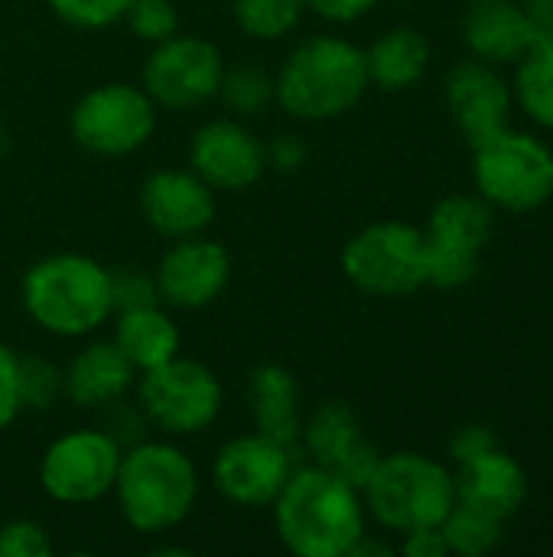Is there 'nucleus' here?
Listing matches in <instances>:
<instances>
[{"instance_id":"f257e3e1","label":"nucleus","mask_w":553,"mask_h":557,"mask_svg":"<svg viewBox=\"0 0 553 557\" xmlns=\"http://www.w3.org/2000/svg\"><path fill=\"white\" fill-rule=\"evenodd\" d=\"M274 525L287 552L300 557L352 555L365 535L362 490L326 467L293 470L274 499Z\"/></svg>"},{"instance_id":"f03ea898","label":"nucleus","mask_w":553,"mask_h":557,"mask_svg":"<svg viewBox=\"0 0 553 557\" xmlns=\"http://www.w3.org/2000/svg\"><path fill=\"white\" fill-rule=\"evenodd\" d=\"M368 88L365 52L342 36L300 42L274 78V98L300 121H332L352 111Z\"/></svg>"},{"instance_id":"7ed1b4c3","label":"nucleus","mask_w":553,"mask_h":557,"mask_svg":"<svg viewBox=\"0 0 553 557\" xmlns=\"http://www.w3.org/2000/svg\"><path fill=\"white\" fill-rule=\"evenodd\" d=\"M114 493L127 525L156 535L186 522L199 499V473L176 444L143 441L121 454Z\"/></svg>"},{"instance_id":"20e7f679","label":"nucleus","mask_w":553,"mask_h":557,"mask_svg":"<svg viewBox=\"0 0 553 557\" xmlns=\"http://www.w3.org/2000/svg\"><path fill=\"white\" fill-rule=\"evenodd\" d=\"M23 307L55 336H88L114 313L111 271L85 255H52L23 277Z\"/></svg>"},{"instance_id":"39448f33","label":"nucleus","mask_w":553,"mask_h":557,"mask_svg":"<svg viewBox=\"0 0 553 557\" xmlns=\"http://www.w3.org/2000/svg\"><path fill=\"white\" fill-rule=\"evenodd\" d=\"M365 509L391 532H417L443 525L456 506L453 473L424 454L381 457L368 483L362 486Z\"/></svg>"},{"instance_id":"423d86ee","label":"nucleus","mask_w":553,"mask_h":557,"mask_svg":"<svg viewBox=\"0 0 553 557\" xmlns=\"http://www.w3.org/2000/svg\"><path fill=\"white\" fill-rule=\"evenodd\" d=\"M473 176L489 206L535 212L553 196V150L531 134L505 127L473 147Z\"/></svg>"},{"instance_id":"0eeeda50","label":"nucleus","mask_w":553,"mask_h":557,"mask_svg":"<svg viewBox=\"0 0 553 557\" xmlns=\"http://www.w3.org/2000/svg\"><path fill=\"white\" fill-rule=\"evenodd\" d=\"M345 277L372 297H407L427 284V235L407 222H375L342 251Z\"/></svg>"},{"instance_id":"6e6552de","label":"nucleus","mask_w":553,"mask_h":557,"mask_svg":"<svg viewBox=\"0 0 553 557\" xmlns=\"http://www.w3.org/2000/svg\"><path fill=\"white\" fill-rule=\"evenodd\" d=\"M137 398L143 414L160 431L176 437L205 431L222 411V385L215 372L183 356H173L169 362L140 372Z\"/></svg>"},{"instance_id":"1a4fd4ad","label":"nucleus","mask_w":553,"mask_h":557,"mask_svg":"<svg viewBox=\"0 0 553 557\" xmlns=\"http://www.w3.org/2000/svg\"><path fill=\"white\" fill-rule=\"evenodd\" d=\"M72 137L101 157H127L140 150L156 127V101L127 82L98 85L72 108Z\"/></svg>"},{"instance_id":"9d476101","label":"nucleus","mask_w":553,"mask_h":557,"mask_svg":"<svg viewBox=\"0 0 553 557\" xmlns=\"http://www.w3.org/2000/svg\"><path fill=\"white\" fill-rule=\"evenodd\" d=\"M121 444L108 431H72L55 437L39 463V483L49 499L88 506L114 493Z\"/></svg>"},{"instance_id":"9b49d317","label":"nucleus","mask_w":553,"mask_h":557,"mask_svg":"<svg viewBox=\"0 0 553 557\" xmlns=\"http://www.w3.org/2000/svg\"><path fill=\"white\" fill-rule=\"evenodd\" d=\"M225 62L202 36H169L153 46L143 65V91L163 108H192L218 95Z\"/></svg>"},{"instance_id":"f8f14e48","label":"nucleus","mask_w":553,"mask_h":557,"mask_svg":"<svg viewBox=\"0 0 553 557\" xmlns=\"http://www.w3.org/2000/svg\"><path fill=\"white\" fill-rule=\"evenodd\" d=\"M215 486L218 493L244 509L274 506L284 483L293 473L290 447L264 434H244L228 441L215 457Z\"/></svg>"},{"instance_id":"ddd939ff","label":"nucleus","mask_w":553,"mask_h":557,"mask_svg":"<svg viewBox=\"0 0 553 557\" xmlns=\"http://www.w3.org/2000/svg\"><path fill=\"white\" fill-rule=\"evenodd\" d=\"M156 290L169 307L199 310L222 297L231 281V255L212 238H176L156 264Z\"/></svg>"},{"instance_id":"4468645a","label":"nucleus","mask_w":553,"mask_h":557,"mask_svg":"<svg viewBox=\"0 0 553 557\" xmlns=\"http://www.w3.org/2000/svg\"><path fill=\"white\" fill-rule=\"evenodd\" d=\"M189 163L212 189H248L267 170V147L238 121H209L192 137Z\"/></svg>"},{"instance_id":"2eb2a0df","label":"nucleus","mask_w":553,"mask_h":557,"mask_svg":"<svg viewBox=\"0 0 553 557\" xmlns=\"http://www.w3.org/2000/svg\"><path fill=\"white\" fill-rule=\"evenodd\" d=\"M140 209L153 232L166 238H189L212 225L215 193L192 170H160L143 180Z\"/></svg>"},{"instance_id":"dca6fc26","label":"nucleus","mask_w":553,"mask_h":557,"mask_svg":"<svg viewBox=\"0 0 553 557\" xmlns=\"http://www.w3.org/2000/svg\"><path fill=\"white\" fill-rule=\"evenodd\" d=\"M447 108L453 124L476 147L508 127L512 88L489 62H460L447 78Z\"/></svg>"},{"instance_id":"f3484780","label":"nucleus","mask_w":553,"mask_h":557,"mask_svg":"<svg viewBox=\"0 0 553 557\" xmlns=\"http://www.w3.org/2000/svg\"><path fill=\"white\" fill-rule=\"evenodd\" d=\"M300 437L319 467L339 473L355 490H362L368 483V476L375 473V467L381 460V454L362 437V424H359L355 411L342 401L323 405L303 424Z\"/></svg>"},{"instance_id":"a211bd4d","label":"nucleus","mask_w":553,"mask_h":557,"mask_svg":"<svg viewBox=\"0 0 553 557\" xmlns=\"http://www.w3.org/2000/svg\"><path fill=\"white\" fill-rule=\"evenodd\" d=\"M453 480L460 503L486 509L499 519H512L528 499V473L512 454L499 447L460 463V473Z\"/></svg>"},{"instance_id":"6ab92c4d","label":"nucleus","mask_w":553,"mask_h":557,"mask_svg":"<svg viewBox=\"0 0 553 557\" xmlns=\"http://www.w3.org/2000/svg\"><path fill=\"white\" fill-rule=\"evenodd\" d=\"M137 369L127 362V356L111 343H91L85 346L68 372L62 375V388L72 405L78 408H104L117 398H124L134 385Z\"/></svg>"},{"instance_id":"aec40b11","label":"nucleus","mask_w":553,"mask_h":557,"mask_svg":"<svg viewBox=\"0 0 553 557\" xmlns=\"http://www.w3.org/2000/svg\"><path fill=\"white\" fill-rule=\"evenodd\" d=\"M466 46L482 62H518L528 42V13L512 0H476L463 23Z\"/></svg>"},{"instance_id":"412c9836","label":"nucleus","mask_w":553,"mask_h":557,"mask_svg":"<svg viewBox=\"0 0 553 557\" xmlns=\"http://www.w3.org/2000/svg\"><path fill=\"white\" fill-rule=\"evenodd\" d=\"M248 398H251V414L257 434L277 441V444H293L303 431L300 421V388L297 379L280 369V366H257L248 382Z\"/></svg>"},{"instance_id":"4be33fe9","label":"nucleus","mask_w":553,"mask_h":557,"mask_svg":"<svg viewBox=\"0 0 553 557\" xmlns=\"http://www.w3.org/2000/svg\"><path fill=\"white\" fill-rule=\"evenodd\" d=\"M114 346L137 372H147L179 356V326L156 304L127 307L114 323Z\"/></svg>"},{"instance_id":"5701e85b","label":"nucleus","mask_w":553,"mask_h":557,"mask_svg":"<svg viewBox=\"0 0 553 557\" xmlns=\"http://www.w3.org/2000/svg\"><path fill=\"white\" fill-rule=\"evenodd\" d=\"M365 65L368 82L385 91H404L427 75L430 42L414 26H394L372 42V49L365 52Z\"/></svg>"},{"instance_id":"b1692460","label":"nucleus","mask_w":553,"mask_h":557,"mask_svg":"<svg viewBox=\"0 0 553 557\" xmlns=\"http://www.w3.org/2000/svg\"><path fill=\"white\" fill-rule=\"evenodd\" d=\"M427 238L473 248L482 255L492 238V206L482 196H447L430 212Z\"/></svg>"},{"instance_id":"393cba45","label":"nucleus","mask_w":553,"mask_h":557,"mask_svg":"<svg viewBox=\"0 0 553 557\" xmlns=\"http://www.w3.org/2000/svg\"><path fill=\"white\" fill-rule=\"evenodd\" d=\"M502 525H505V519L456 499V506L450 509V516L443 519L440 529L450 545V555L482 557L502 545V535H505Z\"/></svg>"},{"instance_id":"a878e982","label":"nucleus","mask_w":553,"mask_h":557,"mask_svg":"<svg viewBox=\"0 0 553 557\" xmlns=\"http://www.w3.org/2000/svg\"><path fill=\"white\" fill-rule=\"evenodd\" d=\"M515 98L535 124L553 131V42L518 59Z\"/></svg>"},{"instance_id":"bb28decb","label":"nucleus","mask_w":553,"mask_h":557,"mask_svg":"<svg viewBox=\"0 0 553 557\" xmlns=\"http://www.w3.org/2000/svg\"><path fill=\"white\" fill-rule=\"evenodd\" d=\"M231 10L248 36L280 39L300 23L306 0H231Z\"/></svg>"},{"instance_id":"cd10ccee","label":"nucleus","mask_w":553,"mask_h":557,"mask_svg":"<svg viewBox=\"0 0 553 557\" xmlns=\"http://www.w3.org/2000/svg\"><path fill=\"white\" fill-rule=\"evenodd\" d=\"M476 274H479V251L427 238V284L453 290V287H466Z\"/></svg>"},{"instance_id":"c85d7f7f","label":"nucleus","mask_w":553,"mask_h":557,"mask_svg":"<svg viewBox=\"0 0 553 557\" xmlns=\"http://www.w3.org/2000/svg\"><path fill=\"white\" fill-rule=\"evenodd\" d=\"M218 95L225 98L228 108H235L241 114H251V111L267 104V98L274 95V82L261 69L241 65V69H231V72L222 75Z\"/></svg>"},{"instance_id":"c756f323","label":"nucleus","mask_w":553,"mask_h":557,"mask_svg":"<svg viewBox=\"0 0 553 557\" xmlns=\"http://www.w3.org/2000/svg\"><path fill=\"white\" fill-rule=\"evenodd\" d=\"M124 20L134 29V36H140L143 42H153V46L179 33V13H176L173 0H134L127 7Z\"/></svg>"},{"instance_id":"7c9ffc66","label":"nucleus","mask_w":553,"mask_h":557,"mask_svg":"<svg viewBox=\"0 0 553 557\" xmlns=\"http://www.w3.org/2000/svg\"><path fill=\"white\" fill-rule=\"evenodd\" d=\"M134 0H49L59 20L78 29H101L117 20H124L127 7Z\"/></svg>"},{"instance_id":"2f4dec72","label":"nucleus","mask_w":553,"mask_h":557,"mask_svg":"<svg viewBox=\"0 0 553 557\" xmlns=\"http://www.w3.org/2000/svg\"><path fill=\"white\" fill-rule=\"evenodd\" d=\"M62 379L59 372L42 362V359H20V392H23V408H49L52 398L59 395Z\"/></svg>"},{"instance_id":"473e14b6","label":"nucleus","mask_w":553,"mask_h":557,"mask_svg":"<svg viewBox=\"0 0 553 557\" xmlns=\"http://www.w3.org/2000/svg\"><path fill=\"white\" fill-rule=\"evenodd\" d=\"M49 552H52V542L42 525L29 519L0 525V557H46Z\"/></svg>"},{"instance_id":"72a5a7b5","label":"nucleus","mask_w":553,"mask_h":557,"mask_svg":"<svg viewBox=\"0 0 553 557\" xmlns=\"http://www.w3.org/2000/svg\"><path fill=\"white\" fill-rule=\"evenodd\" d=\"M23 411V392H20V356L0 343V431H7L16 414Z\"/></svg>"},{"instance_id":"f704fd0d","label":"nucleus","mask_w":553,"mask_h":557,"mask_svg":"<svg viewBox=\"0 0 553 557\" xmlns=\"http://www.w3.org/2000/svg\"><path fill=\"white\" fill-rule=\"evenodd\" d=\"M111 287H114V307H121V310L156 304V297H160L156 281H147L143 274H114L111 271Z\"/></svg>"},{"instance_id":"c9c22d12","label":"nucleus","mask_w":553,"mask_h":557,"mask_svg":"<svg viewBox=\"0 0 553 557\" xmlns=\"http://www.w3.org/2000/svg\"><path fill=\"white\" fill-rule=\"evenodd\" d=\"M492 447H499V441H495V434H492L489 428H482V424H466V428H460V431L453 434V441H450V457H453L456 463H466V460H473V457H479V454H486V450H492Z\"/></svg>"},{"instance_id":"e433bc0d","label":"nucleus","mask_w":553,"mask_h":557,"mask_svg":"<svg viewBox=\"0 0 553 557\" xmlns=\"http://www.w3.org/2000/svg\"><path fill=\"white\" fill-rule=\"evenodd\" d=\"M401 552L407 557H447L450 555V545H447V539H443V529L433 525V529L407 532Z\"/></svg>"},{"instance_id":"4c0bfd02","label":"nucleus","mask_w":553,"mask_h":557,"mask_svg":"<svg viewBox=\"0 0 553 557\" xmlns=\"http://www.w3.org/2000/svg\"><path fill=\"white\" fill-rule=\"evenodd\" d=\"M306 160V144L293 134H280L274 137V144L267 147V166L277 170H300Z\"/></svg>"},{"instance_id":"58836bf2","label":"nucleus","mask_w":553,"mask_h":557,"mask_svg":"<svg viewBox=\"0 0 553 557\" xmlns=\"http://www.w3.org/2000/svg\"><path fill=\"white\" fill-rule=\"evenodd\" d=\"M378 0H306L310 10H316L323 20H332V23H352L359 16H365Z\"/></svg>"},{"instance_id":"ea45409f","label":"nucleus","mask_w":553,"mask_h":557,"mask_svg":"<svg viewBox=\"0 0 553 557\" xmlns=\"http://www.w3.org/2000/svg\"><path fill=\"white\" fill-rule=\"evenodd\" d=\"M525 13H528V42H531V49L551 46L553 42V10L551 7L528 3V7H525ZM531 49H528V52H531Z\"/></svg>"},{"instance_id":"a19ab883","label":"nucleus","mask_w":553,"mask_h":557,"mask_svg":"<svg viewBox=\"0 0 553 557\" xmlns=\"http://www.w3.org/2000/svg\"><path fill=\"white\" fill-rule=\"evenodd\" d=\"M528 3H538V7H551V10H553V0H528Z\"/></svg>"}]
</instances>
